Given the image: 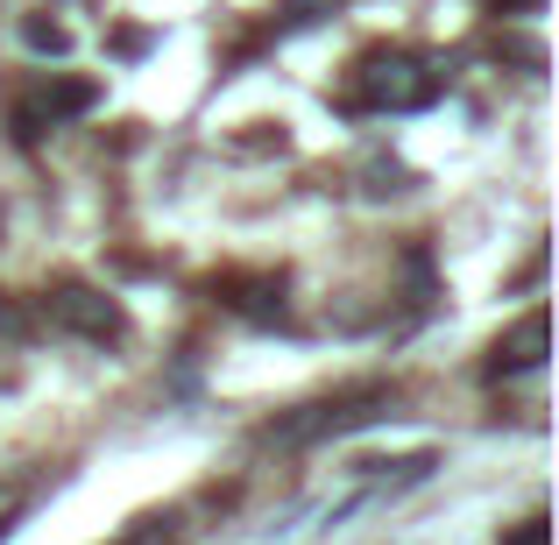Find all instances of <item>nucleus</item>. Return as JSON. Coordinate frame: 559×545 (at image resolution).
<instances>
[{
    "label": "nucleus",
    "instance_id": "obj_4",
    "mask_svg": "<svg viewBox=\"0 0 559 545\" xmlns=\"http://www.w3.org/2000/svg\"><path fill=\"white\" fill-rule=\"evenodd\" d=\"M538 362H546V312H524L518 327L496 341L489 376H524V368H538Z\"/></svg>",
    "mask_w": 559,
    "mask_h": 545
},
{
    "label": "nucleus",
    "instance_id": "obj_5",
    "mask_svg": "<svg viewBox=\"0 0 559 545\" xmlns=\"http://www.w3.org/2000/svg\"><path fill=\"white\" fill-rule=\"evenodd\" d=\"M22 43H28V50H43V57H64L71 50V28L64 22H36V14H28V22H22Z\"/></svg>",
    "mask_w": 559,
    "mask_h": 545
},
{
    "label": "nucleus",
    "instance_id": "obj_6",
    "mask_svg": "<svg viewBox=\"0 0 559 545\" xmlns=\"http://www.w3.org/2000/svg\"><path fill=\"white\" fill-rule=\"evenodd\" d=\"M503 545H552V524H546V518H524V524H518V532H510Z\"/></svg>",
    "mask_w": 559,
    "mask_h": 545
},
{
    "label": "nucleus",
    "instance_id": "obj_2",
    "mask_svg": "<svg viewBox=\"0 0 559 545\" xmlns=\"http://www.w3.org/2000/svg\"><path fill=\"white\" fill-rule=\"evenodd\" d=\"M43 319H50L57 333H71V341H93V347L128 341L121 298H107V291H93V284H57L50 298H43Z\"/></svg>",
    "mask_w": 559,
    "mask_h": 545
},
{
    "label": "nucleus",
    "instance_id": "obj_1",
    "mask_svg": "<svg viewBox=\"0 0 559 545\" xmlns=\"http://www.w3.org/2000/svg\"><path fill=\"white\" fill-rule=\"evenodd\" d=\"M439 71L425 64L418 50H369L355 64V93H347V107L355 114H425L439 99Z\"/></svg>",
    "mask_w": 559,
    "mask_h": 545
},
{
    "label": "nucleus",
    "instance_id": "obj_3",
    "mask_svg": "<svg viewBox=\"0 0 559 545\" xmlns=\"http://www.w3.org/2000/svg\"><path fill=\"white\" fill-rule=\"evenodd\" d=\"M93 107H99V79H43L36 93L14 107V128H22V135H43V128H64Z\"/></svg>",
    "mask_w": 559,
    "mask_h": 545
},
{
    "label": "nucleus",
    "instance_id": "obj_7",
    "mask_svg": "<svg viewBox=\"0 0 559 545\" xmlns=\"http://www.w3.org/2000/svg\"><path fill=\"white\" fill-rule=\"evenodd\" d=\"M496 8H503V14H510V8H538V0H496Z\"/></svg>",
    "mask_w": 559,
    "mask_h": 545
}]
</instances>
